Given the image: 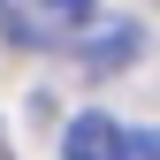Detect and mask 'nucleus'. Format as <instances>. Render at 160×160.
Returning a JSON list of instances; mask_svg holds the SVG:
<instances>
[{"label": "nucleus", "mask_w": 160, "mask_h": 160, "mask_svg": "<svg viewBox=\"0 0 160 160\" xmlns=\"http://www.w3.org/2000/svg\"><path fill=\"white\" fill-rule=\"evenodd\" d=\"M61 160H130V137L107 122V114H76L61 137Z\"/></svg>", "instance_id": "nucleus-1"}, {"label": "nucleus", "mask_w": 160, "mask_h": 160, "mask_svg": "<svg viewBox=\"0 0 160 160\" xmlns=\"http://www.w3.org/2000/svg\"><path fill=\"white\" fill-rule=\"evenodd\" d=\"M31 15L53 31H76V23H92V0H31Z\"/></svg>", "instance_id": "nucleus-2"}, {"label": "nucleus", "mask_w": 160, "mask_h": 160, "mask_svg": "<svg viewBox=\"0 0 160 160\" xmlns=\"http://www.w3.org/2000/svg\"><path fill=\"white\" fill-rule=\"evenodd\" d=\"M130 160H160V130L152 137H130Z\"/></svg>", "instance_id": "nucleus-3"}, {"label": "nucleus", "mask_w": 160, "mask_h": 160, "mask_svg": "<svg viewBox=\"0 0 160 160\" xmlns=\"http://www.w3.org/2000/svg\"><path fill=\"white\" fill-rule=\"evenodd\" d=\"M0 160H8V152H0Z\"/></svg>", "instance_id": "nucleus-4"}]
</instances>
